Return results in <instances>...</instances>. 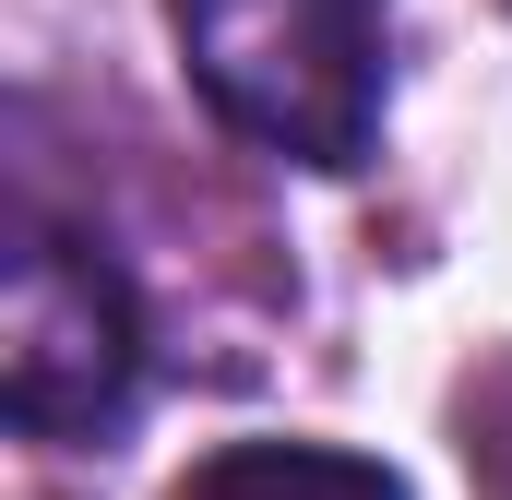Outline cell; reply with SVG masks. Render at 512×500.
Here are the masks:
<instances>
[{"label":"cell","instance_id":"6da1fadb","mask_svg":"<svg viewBox=\"0 0 512 500\" xmlns=\"http://www.w3.org/2000/svg\"><path fill=\"white\" fill-rule=\"evenodd\" d=\"M179 72L274 167H358L382 143V0H167Z\"/></svg>","mask_w":512,"mask_h":500},{"label":"cell","instance_id":"7a4b0ae2","mask_svg":"<svg viewBox=\"0 0 512 500\" xmlns=\"http://www.w3.org/2000/svg\"><path fill=\"white\" fill-rule=\"evenodd\" d=\"M143 393V298L96 239L12 227V298H0V417L24 441H96Z\"/></svg>","mask_w":512,"mask_h":500},{"label":"cell","instance_id":"3957f363","mask_svg":"<svg viewBox=\"0 0 512 500\" xmlns=\"http://www.w3.org/2000/svg\"><path fill=\"white\" fill-rule=\"evenodd\" d=\"M179 500H405V477L346 441H227L191 465Z\"/></svg>","mask_w":512,"mask_h":500},{"label":"cell","instance_id":"277c9868","mask_svg":"<svg viewBox=\"0 0 512 500\" xmlns=\"http://www.w3.org/2000/svg\"><path fill=\"white\" fill-rule=\"evenodd\" d=\"M465 465H477L489 500H512V370H489L465 393Z\"/></svg>","mask_w":512,"mask_h":500}]
</instances>
